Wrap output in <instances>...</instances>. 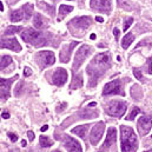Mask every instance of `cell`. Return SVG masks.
Listing matches in <instances>:
<instances>
[{
  "instance_id": "obj_1",
  "label": "cell",
  "mask_w": 152,
  "mask_h": 152,
  "mask_svg": "<svg viewBox=\"0 0 152 152\" xmlns=\"http://www.w3.org/2000/svg\"><path fill=\"white\" fill-rule=\"evenodd\" d=\"M121 133V152H136L137 150V136L131 127L120 126Z\"/></svg>"
},
{
  "instance_id": "obj_2",
  "label": "cell",
  "mask_w": 152,
  "mask_h": 152,
  "mask_svg": "<svg viewBox=\"0 0 152 152\" xmlns=\"http://www.w3.org/2000/svg\"><path fill=\"white\" fill-rule=\"evenodd\" d=\"M21 38L24 41L29 43L34 46H43L46 44L45 38L43 37V34L38 31H34L32 28H27L25 31L21 32Z\"/></svg>"
},
{
  "instance_id": "obj_3",
  "label": "cell",
  "mask_w": 152,
  "mask_h": 152,
  "mask_svg": "<svg viewBox=\"0 0 152 152\" xmlns=\"http://www.w3.org/2000/svg\"><path fill=\"white\" fill-rule=\"evenodd\" d=\"M126 103L119 102V100H112L106 106V113L112 117H121L126 112Z\"/></svg>"
},
{
  "instance_id": "obj_4",
  "label": "cell",
  "mask_w": 152,
  "mask_h": 152,
  "mask_svg": "<svg viewBox=\"0 0 152 152\" xmlns=\"http://www.w3.org/2000/svg\"><path fill=\"white\" fill-rule=\"evenodd\" d=\"M90 52H91V47L87 46V45H83V46L77 51L76 57H74V63H73V69H74V70H78V69L81 66V64L85 62V59H86V57L90 54Z\"/></svg>"
},
{
  "instance_id": "obj_5",
  "label": "cell",
  "mask_w": 152,
  "mask_h": 152,
  "mask_svg": "<svg viewBox=\"0 0 152 152\" xmlns=\"http://www.w3.org/2000/svg\"><path fill=\"white\" fill-rule=\"evenodd\" d=\"M104 95H121L123 96L124 92L121 91V83L119 79H116L111 83H107L104 87V91H103Z\"/></svg>"
},
{
  "instance_id": "obj_6",
  "label": "cell",
  "mask_w": 152,
  "mask_h": 152,
  "mask_svg": "<svg viewBox=\"0 0 152 152\" xmlns=\"http://www.w3.org/2000/svg\"><path fill=\"white\" fill-rule=\"evenodd\" d=\"M105 131V124L104 123H98L93 126L92 131H91V134H90V141L92 143L93 145H97L99 143V140L102 139L103 137V133Z\"/></svg>"
},
{
  "instance_id": "obj_7",
  "label": "cell",
  "mask_w": 152,
  "mask_h": 152,
  "mask_svg": "<svg viewBox=\"0 0 152 152\" xmlns=\"http://www.w3.org/2000/svg\"><path fill=\"white\" fill-rule=\"evenodd\" d=\"M138 131L141 136H146L152 126V118L150 116H141L138 120Z\"/></svg>"
},
{
  "instance_id": "obj_8",
  "label": "cell",
  "mask_w": 152,
  "mask_h": 152,
  "mask_svg": "<svg viewBox=\"0 0 152 152\" xmlns=\"http://www.w3.org/2000/svg\"><path fill=\"white\" fill-rule=\"evenodd\" d=\"M17 78H19L18 76L11 78V79H3L0 78V96H1L4 99H7L10 97V88L11 85L14 80H17Z\"/></svg>"
},
{
  "instance_id": "obj_9",
  "label": "cell",
  "mask_w": 152,
  "mask_h": 152,
  "mask_svg": "<svg viewBox=\"0 0 152 152\" xmlns=\"http://www.w3.org/2000/svg\"><path fill=\"white\" fill-rule=\"evenodd\" d=\"M67 81V71L65 69H58L52 76V83L57 86H63Z\"/></svg>"
},
{
  "instance_id": "obj_10",
  "label": "cell",
  "mask_w": 152,
  "mask_h": 152,
  "mask_svg": "<svg viewBox=\"0 0 152 152\" xmlns=\"http://www.w3.org/2000/svg\"><path fill=\"white\" fill-rule=\"evenodd\" d=\"M90 5L93 10L109 13L111 10V0H91Z\"/></svg>"
},
{
  "instance_id": "obj_11",
  "label": "cell",
  "mask_w": 152,
  "mask_h": 152,
  "mask_svg": "<svg viewBox=\"0 0 152 152\" xmlns=\"http://www.w3.org/2000/svg\"><path fill=\"white\" fill-rule=\"evenodd\" d=\"M0 47L11 50L13 52H20L21 51V46H20V44L18 43V40L15 38H10V39L0 40Z\"/></svg>"
},
{
  "instance_id": "obj_12",
  "label": "cell",
  "mask_w": 152,
  "mask_h": 152,
  "mask_svg": "<svg viewBox=\"0 0 152 152\" xmlns=\"http://www.w3.org/2000/svg\"><path fill=\"white\" fill-rule=\"evenodd\" d=\"M38 58L44 65H53L55 63V55L51 51H41L38 53Z\"/></svg>"
},
{
  "instance_id": "obj_13",
  "label": "cell",
  "mask_w": 152,
  "mask_h": 152,
  "mask_svg": "<svg viewBox=\"0 0 152 152\" xmlns=\"http://www.w3.org/2000/svg\"><path fill=\"white\" fill-rule=\"evenodd\" d=\"M64 141H65V147L67 148L69 152H81L83 151L81 145L76 139H73L72 137L66 136L65 139H64Z\"/></svg>"
},
{
  "instance_id": "obj_14",
  "label": "cell",
  "mask_w": 152,
  "mask_h": 152,
  "mask_svg": "<svg viewBox=\"0 0 152 152\" xmlns=\"http://www.w3.org/2000/svg\"><path fill=\"white\" fill-rule=\"evenodd\" d=\"M78 44H79L78 41H73V43H71L69 46H64V47H63V50L60 51V60H62V63H67V62H69L73 47L77 46Z\"/></svg>"
},
{
  "instance_id": "obj_15",
  "label": "cell",
  "mask_w": 152,
  "mask_h": 152,
  "mask_svg": "<svg viewBox=\"0 0 152 152\" xmlns=\"http://www.w3.org/2000/svg\"><path fill=\"white\" fill-rule=\"evenodd\" d=\"M116 138H117V131L114 127H109L107 130V136H106V139L104 141V145L102 147V150H106L109 148L112 144H114L116 141Z\"/></svg>"
},
{
  "instance_id": "obj_16",
  "label": "cell",
  "mask_w": 152,
  "mask_h": 152,
  "mask_svg": "<svg viewBox=\"0 0 152 152\" xmlns=\"http://www.w3.org/2000/svg\"><path fill=\"white\" fill-rule=\"evenodd\" d=\"M71 24L76 27H79L81 29H85L87 28L90 25H91V18L90 17H79V18H74Z\"/></svg>"
},
{
  "instance_id": "obj_17",
  "label": "cell",
  "mask_w": 152,
  "mask_h": 152,
  "mask_svg": "<svg viewBox=\"0 0 152 152\" xmlns=\"http://www.w3.org/2000/svg\"><path fill=\"white\" fill-rule=\"evenodd\" d=\"M93 62L97 63V64H99V65H105V64H109L110 57H109L107 53H99V54H97V55L95 57Z\"/></svg>"
},
{
  "instance_id": "obj_18",
  "label": "cell",
  "mask_w": 152,
  "mask_h": 152,
  "mask_svg": "<svg viewBox=\"0 0 152 152\" xmlns=\"http://www.w3.org/2000/svg\"><path fill=\"white\" fill-rule=\"evenodd\" d=\"M87 127H88L87 125H79V126H77V127L72 129V132H73V133H76V134H78L80 138H84V137H85V134H86Z\"/></svg>"
},
{
  "instance_id": "obj_19",
  "label": "cell",
  "mask_w": 152,
  "mask_h": 152,
  "mask_svg": "<svg viewBox=\"0 0 152 152\" xmlns=\"http://www.w3.org/2000/svg\"><path fill=\"white\" fill-rule=\"evenodd\" d=\"M11 21H14V22H17V21H20V20H22V18H24V11L22 10H17V11H13L12 13H11Z\"/></svg>"
},
{
  "instance_id": "obj_20",
  "label": "cell",
  "mask_w": 152,
  "mask_h": 152,
  "mask_svg": "<svg viewBox=\"0 0 152 152\" xmlns=\"http://www.w3.org/2000/svg\"><path fill=\"white\" fill-rule=\"evenodd\" d=\"M132 40H133V34H132V33H127V34L124 37L123 41H121V46H123V48H125V50H126V48L131 45Z\"/></svg>"
},
{
  "instance_id": "obj_21",
  "label": "cell",
  "mask_w": 152,
  "mask_h": 152,
  "mask_svg": "<svg viewBox=\"0 0 152 152\" xmlns=\"http://www.w3.org/2000/svg\"><path fill=\"white\" fill-rule=\"evenodd\" d=\"M10 64H12V58L8 55H4L0 58V70L5 69L6 66H8Z\"/></svg>"
},
{
  "instance_id": "obj_22",
  "label": "cell",
  "mask_w": 152,
  "mask_h": 152,
  "mask_svg": "<svg viewBox=\"0 0 152 152\" xmlns=\"http://www.w3.org/2000/svg\"><path fill=\"white\" fill-rule=\"evenodd\" d=\"M83 84H84V81H83V77H81V74H78V77H76V78H74V80H73V83H72L71 87H72L73 90H76V88L81 87V86H83Z\"/></svg>"
},
{
  "instance_id": "obj_23",
  "label": "cell",
  "mask_w": 152,
  "mask_h": 152,
  "mask_svg": "<svg viewBox=\"0 0 152 152\" xmlns=\"http://www.w3.org/2000/svg\"><path fill=\"white\" fill-rule=\"evenodd\" d=\"M38 6H39L41 10L46 11L47 13L50 12V14H51V15H53V14H54V8H53L52 6H50V5H47L46 3H44V1H40V3H38Z\"/></svg>"
},
{
  "instance_id": "obj_24",
  "label": "cell",
  "mask_w": 152,
  "mask_h": 152,
  "mask_svg": "<svg viewBox=\"0 0 152 152\" xmlns=\"http://www.w3.org/2000/svg\"><path fill=\"white\" fill-rule=\"evenodd\" d=\"M21 29H22V28H21L20 26H10V27H7V28H6L5 34H6V36L14 34V33H17V32H20Z\"/></svg>"
},
{
  "instance_id": "obj_25",
  "label": "cell",
  "mask_w": 152,
  "mask_h": 152,
  "mask_svg": "<svg viewBox=\"0 0 152 152\" xmlns=\"http://www.w3.org/2000/svg\"><path fill=\"white\" fill-rule=\"evenodd\" d=\"M72 11H73L72 6H67V5H60L59 6V13H60V15H65V14L72 12Z\"/></svg>"
},
{
  "instance_id": "obj_26",
  "label": "cell",
  "mask_w": 152,
  "mask_h": 152,
  "mask_svg": "<svg viewBox=\"0 0 152 152\" xmlns=\"http://www.w3.org/2000/svg\"><path fill=\"white\" fill-rule=\"evenodd\" d=\"M22 11H24V13H25V17H26V18H29V17L32 15V12H33V5L26 4V5L24 6Z\"/></svg>"
},
{
  "instance_id": "obj_27",
  "label": "cell",
  "mask_w": 152,
  "mask_h": 152,
  "mask_svg": "<svg viewBox=\"0 0 152 152\" xmlns=\"http://www.w3.org/2000/svg\"><path fill=\"white\" fill-rule=\"evenodd\" d=\"M34 26L37 27V28H41L43 26H44V21H43V17L40 15V14H36L34 15Z\"/></svg>"
},
{
  "instance_id": "obj_28",
  "label": "cell",
  "mask_w": 152,
  "mask_h": 152,
  "mask_svg": "<svg viewBox=\"0 0 152 152\" xmlns=\"http://www.w3.org/2000/svg\"><path fill=\"white\" fill-rule=\"evenodd\" d=\"M39 141H40V145L43 147H48V146L52 145V141L48 139V137H45V136H40Z\"/></svg>"
},
{
  "instance_id": "obj_29",
  "label": "cell",
  "mask_w": 152,
  "mask_h": 152,
  "mask_svg": "<svg viewBox=\"0 0 152 152\" xmlns=\"http://www.w3.org/2000/svg\"><path fill=\"white\" fill-rule=\"evenodd\" d=\"M139 112H140V111H139V109H138V107H133V110L131 111V113L126 117V120H133V119L136 118V116H138V114H139Z\"/></svg>"
},
{
  "instance_id": "obj_30",
  "label": "cell",
  "mask_w": 152,
  "mask_h": 152,
  "mask_svg": "<svg viewBox=\"0 0 152 152\" xmlns=\"http://www.w3.org/2000/svg\"><path fill=\"white\" fill-rule=\"evenodd\" d=\"M132 24H133V18H129V19L125 21V24H124V31H127L129 27H130Z\"/></svg>"
},
{
  "instance_id": "obj_31",
  "label": "cell",
  "mask_w": 152,
  "mask_h": 152,
  "mask_svg": "<svg viewBox=\"0 0 152 152\" xmlns=\"http://www.w3.org/2000/svg\"><path fill=\"white\" fill-rule=\"evenodd\" d=\"M133 74L136 76V78H137L138 80H141V79H143V74H141V72H140L139 69H133Z\"/></svg>"
},
{
  "instance_id": "obj_32",
  "label": "cell",
  "mask_w": 152,
  "mask_h": 152,
  "mask_svg": "<svg viewBox=\"0 0 152 152\" xmlns=\"http://www.w3.org/2000/svg\"><path fill=\"white\" fill-rule=\"evenodd\" d=\"M147 72L150 74H152V58L147 59Z\"/></svg>"
},
{
  "instance_id": "obj_33",
  "label": "cell",
  "mask_w": 152,
  "mask_h": 152,
  "mask_svg": "<svg viewBox=\"0 0 152 152\" xmlns=\"http://www.w3.org/2000/svg\"><path fill=\"white\" fill-rule=\"evenodd\" d=\"M22 85H24L22 83H19V84H18V86H17V88H15V91H14V95H15V96H19V90L21 91Z\"/></svg>"
},
{
  "instance_id": "obj_34",
  "label": "cell",
  "mask_w": 152,
  "mask_h": 152,
  "mask_svg": "<svg viewBox=\"0 0 152 152\" xmlns=\"http://www.w3.org/2000/svg\"><path fill=\"white\" fill-rule=\"evenodd\" d=\"M27 137H28V140H29V141H32V140L34 139V133H33V131H28V132H27Z\"/></svg>"
},
{
  "instance_id": "obj_35",
  "label": "cell",
  "mask_w": 152,
  "mask_h": 152,
  "mask_svg": "<svg viewBox=\"0 0 152 152\" xmlns=\"http://www.w3.org/2000/svg\"><path fill=\"white\" fill-rule=\"evenodd\" d=\"M8 137H10V139H11L12 141H17V140H18V136L14 134V133H8Z\"/></svg>"
},
{
  "instance_id": "obj_36",
  "label": "cell",
  "mask_w": 152,
  "mask_h": 152,
  "mask_svg": "<svg viewBox=\"0 0 152 152\" xmlns=\"http://www.w3.org/2000/svg\"><path fill=\"white\" fill-rule=\"evenodd\" d=\"M24 71H25V76H26V77H28V76H31V74H32V71L29 70L28 67H25Z\"/></svg>"
},
{
  "instance_id": "obj_37",
  "label": "cell",
  "mask_w": 152,
  "mask_h": 152,
  "mask_svg": "<svg viewBox=\"0 0 152 152\" xmlns=\"http://www.w3.org/2000/svg\"><path fill=\"white\" fill-rule=\"evenodd\" d=\"M113 34H114V37H116L117 39L119 38V29H118V28H114V29H113Z\"/></svg>"
},
{
  "instance_id": "obj_38",
  "label": "cell",
  "mask_w": 152,
  "mask_h": 152,
  "mask_svg": "<svg viewBox=\"0 0 152 152\" xmlns=\"http://www.w3.org/2000/svg\"><path fill=\"white\" fill-rule=\"evenodd\" d=\"M3 118H4V119H8V118H10V113H8V112H4V113H3Z\"/></svg>"
},
{
  "instance_id": "obj_39",
  "label": "cell",
  "mask_w": 152,
  "mask_h": 152,
  "mask_svg": "<svg viewBox=\"0 0 152 152\" xmlns=\"http://www.w3.org/2000/svg\"><path fill=\"white\" fill-rule=\"evenodd\" d=\"M47 129H48V125H44V126H41L40 131H41V132H45V131H46Z\"/></svg>"
},
{
  "instance_id": "obj_40",
  "label": "cell",
  "mask_w": 152,
  "mask_h": 152,
  "mask_svg": "<svg viewBox=\"0 0 152 152\" xmlns=\"http://www.w3.org/2000/svg\"><path fill=\"white\" fill-rule=\"evenodd\" d=\"M95 106H97V103H96V102H92V103L88 104V107H95Z\"/></svg>"
},
{
  "instance_id": "obj_41",
  "label": "cell",
  "mask_w": 152,
  "mask_h": 152,
  "mask_svg": "<svg viewBox=\"0 0 152 152\" xmlns=\"http://www.w3.org/2000/svg\"><path fill=\"white\" fill-rule=\"evenodd\" d=\"M96 21H98V22H104V19H103L102 17H97V18H96Z\"/></svg>"
},
{
  "instance_id": "obj_42",
  "label": "cell",
  "mask_w": 152,
  "mask_h": 152,
  "mask_svg": "<svg viewBox=\"0 0 152 152\" xmlns=\"http://www.w3.org/2000/svg\"><path fill=\"white\" fill-rule=\"evenodd\" d=\"M90 38H91V40H95V39H96V34H95V33H92V34L90 36Z\"/></svg>"
},
{
  "instance_id": "obj_43",
  "label": "cell",
  "mask_w": 152,
  "mask_h": 152,
  "mask_svg": "<svg viewBox=\"0 0 152 152\" xmlns=\"http://www.w3.org/2000/svg\"><path fill=\"white\" fill-rule=\"evenodd\" d=\"M26 145H27V143H26V140H21V146H22V147H25Z\"/></svg>"
},
{
  "instance_id": "obj_44",
  "label": "cell",
  "mask_w": 152,
  "mask_h": 152,
  "mask_svg": "<svg viewBox=\"0 0 152 152\" xmlns=\"http://www.w3.org/2000/svg\"><path fill=\"white\" fill-rule=\"evenodd\" d=\"M0 11H1V12L4 11V5H3V3H1V1H0Z\"/></svg>"
},
{
  "instance_id": "obj_45",
  "label": "cell",
  "mask_w": 152,
  "mask_h": 152,
  "mask_svg": "<svg viewBox=\"0 0 152 152\" xmlns=\"http://www.w3.org/2000/svg\"><path fill=\"white\" fill-rule=\"evenodd\" d=\"M53 152H62V151H58V150H57V151H53Z\"/></svg>"
}]
</instances>
